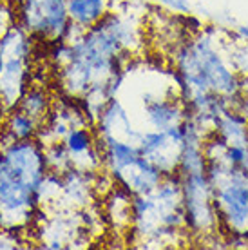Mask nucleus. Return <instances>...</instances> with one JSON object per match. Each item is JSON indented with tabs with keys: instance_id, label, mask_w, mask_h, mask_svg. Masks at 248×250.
<instances>
[{
	"instance_id": "nucleus-5",
	"label": "nucleus",
	"mask_w": 248,
	"mask_h": 250,
	"mask_svg": "<svg viewBox=\"0 0 248 250\" xmlns=\"http://www.w3.org/2000/svg\"><path fill=\"white\" fill-rule=\"evenodd\" d=\"M185 122V120H183ZM174 125L165 131H145L140 136V154L152 162L162 174H172L178 170L180 158L185 147V125Z\"/></svg>"
},
{
	"instance_id": "nucleus-19",
	"label": "nucleus",
	"mask_w": 248,
	"mask_h": 250,
	"mask_svg": "<svg viewBox=\"0 0 248 250\" xmlns=\"http://www.w3.org/2000/svg\"><path fill=\"white\" fill-rule=\"evenodd\" d=\"M13 2V6L15 4H25V2H37V0H11Z\"/></svg>"
},
{
	"instance_id": "nucleus-16",
	"label": "nucleus",
	"mask_w": 248,
	"mask_h": 250,
	"mask_svg": "<svg viewBox=\"0 0 248 250\" xmlns=\"http://www.w3.org/2000/svg\"><path fill=\"white\" fill-rule=\"evenodd\" d=\"M237 109H239L248 120V96L247 94H243V98H241V102H239V107H237Z\"/></svg>"
},
{
	"instance_id": "nucleus-6",
	"label": "nucleus",
	"mask_w": 248,
	"mask_h": 250,
	"mask_svg": "<svg viewBox=\"0 0 248 250\" xmlns=\"http://www.w3.org/2000/svg\"><path fill=\"white\" fill-rule=\"evenodd\" d=\"M109 176L112 178L114 185L127 190L130 196L150 194L163 180L162 170L142 154L132 163L125 165L124 169L116 170V172H112Z\"/></svg>"
},
{
	"instance_id": "nucleus-15",
	"label": "nucleus",
	"mask_w": 248,
	"mask_h": 250,
	"mask_svg": "<svg viewBox=\"0 0 248 250\" xmlns=\"http://www.w3.org/2000/svg\"><path fill=\"white\" fill-rule=\"evenodd\" d=\"M158 2L163 4L165 7H168V9H172V11L181 13V15H188L192 11V6H190L188 0H158Z\"/></svg>"
},
{
	"instance_id": "nucleus-11",
	"label": "nucleus",
	"mask_w": 248,
	"mask_h": 250,
	"mask_svg": "<svg viewBox=\"0 0 248 250\" xmlns=\"http://www.w3.org/2000/svg\"><path fill=\"white\" fill-rule=\"evenodd\" d=\"M53 100H55V96L51 94L47 85H43V83H31L27 87V91L24 93V96L20 98L17 109H20L22 113H25L27 116H31L33 120H37L40 125H43V122L49 116Z\"/></svg>"
},
{
	"instance_id": "nucleus-7",
	"label": "nucleus",
	"mask_w": 248,
	"mask_h": 250,
	"mask_svg": "<svg viewBox=\"0 0 248 250\" xmlns=\"http://www.w3.org/2000/svg\"><path fill=\"white\" fill-rule=\"evenodd\" d=\"M93 129L96 136L116 138V140L132 142V144L140 142V136H142L143 132V131H138L136 127L132 125L130 114L127 113L124 104L116 96L107 102L105 105H103V109L100 111Z\"/></svg>"
},
{
	"instance_id": "nucleus-18",
	"label": "nucleus",
	"mask_w": 248,
	"mask_h": 250,
	"mask_svg": "<svg viewBox=\"0 0 248 250\" xmlns=\"http://www.w3.org/2000/svg\"><path fill=\"white\" fill-rule=\"evenodd\" d=\"M4 116H6V109H4L2 102H0V129H2V120H4Z\"/></svg>"
},
{
	"instance_id": "nucleus-8",
	"label": "nucleus",
	"mask_w": 248,
	"mask_h": 250,
	"mask_svg": "<svg viewBox=\"0 0 248 250\" xmlns=\"http://www.w3.org/2000/svg\"><path fill=\"white\" fill-rule=\"evenodd\" d=\"M143 114L147 125L156 131L170 129L186 120V109L181 98H147V102L143 104Z\"/></svg>"
},
{
	"instance_id": "nucleus-17",
	"label": "nucleus",
	"mask_w": 248,
	"mask_h": 250,
	"mask_svg": "<svg viewBox=\"0 0 248 250\" xmlns=\"http://www.w3.org/2000/svg\"><path fill=\"white\" fill-rule=\"evenodd\" d=\"M237 35H239L241 40H247V44H248V25H239V27H237Z\"/></svg>"
},
{
	"instance_id": "nucleus-12",
	"label": "nucleus",
	"mask_w": 248,
	"mask_h": 250,
	"mask_svg": "<svg viewBox=\"0 0 248 250\" xmlns=\"http://www.w3.org/2000/svg\"><path fill=\"white\" fill-rule=\"evenodd\" d=\"M130 196L127 190L114 185L111 192L103 196L105 201V216L112 227H116L120 232H129L132 225V212H130Z\"/></svg>"
},
{
	"instance_id": "nucleus-2",
	"label": "nucleus",
	"mask_w": 248,
	"mask_h": 250,
	"mask_svg": "<svg viewBox=\"0 0 248 250\" xmlns=\"http://www.w3.org/2000/svg\"><path fill=\"white\" fill-rule=\"evenodd\" d=\"M212 33L201 31L176 51L174 69L183 80V87L180 89L181 100L185 102L198 91H214L228 98L230 107L236 109L243 98L241 78L232 65L225 62L221 53L216 51Z\"/></svg>"
},
{
	"instance_id": "nucleus-1",
	"label": "nucleus",
	"mask_w": 248,
	"mask_h": 250,
	"mask_svg": "<svg viewBox=\"0 0 248 250\" xmlns=\"http://www.w3.org/2000/svg\"><path fill=\"white\" fill-rule=\"evenodd\" d=\"M47 172L38 140H0V230L22 232L35 225L42 210L38 187Z\"/></svg>"
},
{
	"instance_id": "nucleus-10",
	"label": "nucleus",
	"mask_w": 248,
	"mask_h": 250,
	"mask_svg": "<svg viewBox=\"0 0 248 250\" xmlns=\"http://www.w3.org/2000/svg\"><path fill=\"white\" fill-rule=\"evenodd\" d=\"M42 125L31 116L22 113L20 109H9L2 120L0 129V140L6 142H19V140H37V134Z\"/></svg>"
},
{
	"instance_id": "nucleus-14",
	"label": "nucleus",
	"mask_w": 248,
	"mask_h": 250,
	"mask_svg": "<svg viewBox=\"0 0 248 250\" xmlns=\"http://www.w3.org/2000/svg\"><path fill=\"white\" fill-rule=\"evenodd\" d=\"M13 24H17L13 2L11 0H0V35H4Z\"/></svg>"
},
{
	"instance_id": "nucleus-13",
	"label": "nucleus",
	"mask_w": 248,
	"mask_h": 250,
	"mask_svg": "<svg viewBox=\"0 0 248 250\" xmlns=\"http://www.w3.org/2000/svg\"><path fill=\"white\" fill-rule=\"evenodd\" d=\"M43 152H45V162H47L49 172L63 174L65 170L73 169L69 152H67V149L63 147L62 142H53V144L45 145V147H43Z\"/></svg>"
},
{
	"instance_id": "nucleus-4",
	"label": "nucleus",
	"mask_w": 248,
	"mask_h": 250,
	"mask_svg": "<svg viewBox=\"0 0 248 250\" xmlns=\"http://www.w3.org/2000/svg\"><path fill=\"white\" fill-rule=\"evenodd\" d=\"M181 176V203L185 229L194 236H214L217 229V214L214 208V190L207 172Z\"/></svg>"
},
{
	"instance_id": "nucleus-9",
	"label": "nucleus",
	"mask_w": 248,
	"mask_h": 250,
	"mask_svg": "<svg viewBox=\"0 0 248 250\" xmlns=\"http://www.w3.org/2000/svg\"><path fill=\"white\" fill-rule=\"evenodd\" d=\"M65 6L71 22L80 31H87L111 11V0H65Z\"/></svg>"
},
{
	"instance_id": "nucleus-3",
	"label": "nucleus",
	"mask_w": 248,
	"mask_h": 250,
	"mask_svg": "<svg viewBox=\"0 0 248 250\" xmlns=\"http://www.w3.org/2000/svg\"><path fill=\"white\" fill-rule=\"evenodd\" d=\"M35 38L19 24L0 35V102L6 111L19 105L33 83Z\"/></svg>"
}]
</instances>
